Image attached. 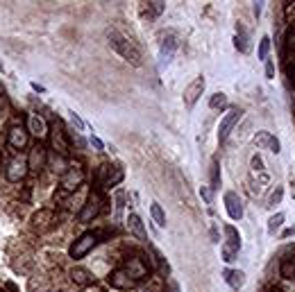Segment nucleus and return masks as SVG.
<instances>
[{
	"instance_id": "1",
	"label": "nucleus",
	"mask_w": 295,
	"mask_h": 292,
	"mask_svg": "<svg viewBox=\"0 0 295 292\" xmlns=\"http://www.w3.org/2000/svg\"><path fill=\"white\" fill-rule=\"evenodd\" d=\"M107 39H109V46H112L114 50L125 59V61H130L132 66H141L143 64L141 61V50H139L127 36H123L120 32H116V29H109V32H107Z\"/></svg>"
},
{
	"instance_id": "2",
	"label": "nucleus",
	"mask_w": 295,
	"mask_h": 292,
	"mask_svg": "<svg viewBox=\"0 0 295 292\" xmlns=\"http://www.w3.org/2000/svg\"><path fill=\"white\" fill-rule=\"evenodd\" d=\"M84 181V168L82 165H68V170H66L64 175H61V184H59V195L57 197H66V195H73L77 190V188L82 186Z\"/></svg>"
},
{
	"instance_id": "3",
	"label": "nucleus",
	"mask_w": 295,
	"mask_h": 292,
	"mask_svg": "<svg viewBox=\"0 0 295 292\" xmlns=\"http://www.w3.org/2000/svg\"><path fill=\"white\" fill-rule=\"evenodd\" d=\"M102 204H105V199H102L100 190H91V193L87 195V202L82 204V211H80V222H91L93 217L100 215V211H102Z\"/></svg>"
},
{
	"instance_id": "4",
	"label": "nucleus",
	"mask_w": 295,
	"mask_h": 292,
	"mask_svg": "<svg viewBox=\"0 0 295 292\" xmlns=\"http://www.w3.org/2000/svg\"><path fill=\"white\" fill-rule=\"evenodd\" d=\"M50 145H53V150L59 154V157H68V150H71V145H68V132L64 129V125L59 123V120H55L53 127H50Z\"/></svg>"
},
{
	"instance_id": "5",
	"label": "nucleus",
	"mask_w": 295,
	"mask_h": 292,
	"mask_svg": "<svg viewBox=\"0 0 295 292\" xmlns=\"http://www.w3.org/2000/svg\"><path fill=\"white\" fill-rule=\"evenodd\" d=\"M95 245H98V234L95 231H87L71 245V258H84Z\"/></svg>"
},
{
	"instance_id": "6",
	"label": "nucleus",
	"mask_w": 295,
	"mask_h": 292,
	"mask_svg": "<svg viewBox=\"0 0 295 292\" xmlns=\"http://www.w3.org/2000/svg\"><path fill=\"white\" fill-rule=\"evenodd\" d=\"M30 168H28V159L25 157H16L9 161L7 165V179L12 181V184H18V181H23L28 177Z\"/></svg>"
},
{
	"instance_id": "7",
	"label": "nucleus",
	"mask_w": 295,
	"mask_h": 292,
	"mask_svg": "<svg viewBox=\"0 0 295 292\" xmlns=\"http://www.w3.org/2000/svg\"><path fill=\"white\" fill-rule=\"evenodd\" d=\"M98 179H100V184H105V186H116V184L123 181V170L118 168V165L102 163L100 170H98Z\"/></svg>"
},
{
	"instance_id": "8",
	"label": "nucleus",
	"mask_w": 295,
	"mask_h": 292,
	"mask_svg": "<svg viewBox=\"0 0 295 292\" xmlns=\"http://www.w3.org/2000/svg\"><path fill=\"white\" fill-rule=\"evenodd\" d=\"M241 113H243V111H241V109H236V106L225 113V118L220 120V127H218V138H220V140H225L227 136L232 134V129H234L236 123L241 120Z\"/></svg>"
},
{
	"instance_id": "9",
	"label": "nucleus",
	"mask_w": 295,
	"mask_h": 292,
	"mask_svg": "<svg viewBox=\"0 0 295 292\" xmlns=\"http://www.w3.org/2000/svg\"><path fill=\"white\" fill-rule=\"evenodd\" d=\"M202 91H205V77H195L193 82L189 84V86L184 88V105L186 106H193L198 100H200Z\"/></svg>"
},
{
	"instance_id": "10",
	"label": "nucleus",
	"mask_w": 295,
	"mask_h": 292,
	"mask_svg": "<svg viewBox=\"0 0 295 292\" xmlns=\"http://www.w3.org/2000/svg\"><path fill=\"white\" fill-rule=\"evenodd\" d=\"M134 283H136V281L132 279L125 269H114L112 274H109V286L116 288V290H132Z\"/></svg>"
},
{
	"instance_id": "11",
	"label": "nucleus",
	"mask_w": 295,
	"mask_h": 292,
	"mask_svg": "<svg viewBox=\"0 0 295 292\" xmlns=\"http://www.w3.org/2000/svg\"><path fill=\"white\" fill-rule=\"evenodd\" d=\"M225 209H227V215L232 220H241L243 217V202L236 193H225Z\"/></svg>"
},
{
	"instance_id": "12",
	"label": "nucleus",
	"mask_w": 295,
	"mask_h": 292,
	"mask_svg": "<svg viewBox=\"0 0 295 292\" xmlns=\"http://www.w3.org/2000/svg\"><path fill=\"white\" fill-rule=\"evenodd\" d=\"M28 138H30V132L23 127V125L12 127L9 129V136H7V140H9V145H12L14 150H23V147L28 145Z\"/></svg>"
},
{
	"instance_id": "13",
	"label": "nucleus",
	"mask_w": 295,
	"mask_h": 292,
	"mask_svg": "<svg viewBox=\"0 0 295 292\" xmlns=\"http://www.w3.org/2000/svg\"><path fill=\"white\" fill-rule=\"evenodd\" d=\"M46 161H48L46 147L36 143V145L32 147V152H30V157H28V168H30V170H34V172H39V170H41L43 165H46Z\"/></svg>"
},
{
	"instance_id": "14",
	"label": "nucleus",
	"mask_w": 295,
	"mask_h": 292,
	"mask_svg": "<svg viewBox=\"0 0 295 292\" xmlns=\"http://www.w3.org/2000/svg\"><path fill=\"white\" fill-rule=\"evenodd\" d=\"M254 145L257 147H264V150H270V152L277 154L279 152V140L270 134V132H259L254 136Z\"/></svg>"
},
{
	"instance_id": "15",
	"label": "nucleus",
	"mask_w": 295,
	"mask_h": 292,
	"mask_svg": "<svg viewBox=\"0 0 295 292\" xmlns=\"http://www.w3.org/2000/svg\"><path fill=\"white\" fill-rule=\"evenodd\" d=\"M125 272L132 276V279H143V276H148V265L143 263V258L134 256L127 261V265H125Z\"/></svg>"
},
{
	"instance_id": "16",
	"label": "nucleus",
	"mask_w": 295,
	"mask_h": 292,
	"mask_svg": "<svg viewBox=\"0 0 295 292\" xmlns=\"http://www.w3.org/2000/svg\"><path fill=\"white\" fill-rule=\"evenodd\" d=\"M127 229H130V234L136 236L139 240H143L146 242L148 240V231H146V224H143V220L136 213H130L127 215Z\"/></svg>"
},
{
	"instance_id": "17",
	"label": "nucleus",
	"mask_w": 295,
	"mask_h": 292,
	"mask_svg": "<svg viewBox=\"0 0 295 292\" xmlns=\"http://www.w3.org/2000/svg\"><path fill=\"white\" fill-rule=\"evenodd\" d=\"M53 220H55L53 211L41 209L39 213H34V215H32V227H34L36 231H46V229L53 224Z\"/></svg>"
},
{
	"instance_id": "18",
	"label": "nucleus",
	"mask_w": 295,
	"mask_h": 292,
	"mask_svg": "<svg viewBox=\"0 0 295 292\" xmlns=\"http://www.w3.org/2000/svg\"><path fill=\"white\" fill-rule=\"evenodd\" d=\"M28 132H32V134H34L36 138H43V136L48 134L46 120H43L41 116H36V113H32V116H30V129H28Z\"/></svg>"
},
{
	"instance_id": "19",
	"label": "nucleus",
	"mask_w": 295,
	"mask_h": 292,
	"mask_svg": "<svg viewBox=\"0 0 295 292\" xmlns=\"http://www.w3.org/2000/svg\"><path fill=\"white\" fill-rule=\"evenodd\" d=\"M225 236H227L225 247H230V249H234V251L241 249V234H238L232 224H225Z\"/></svg>"
},
{
	"instance_id": "20",
	"label": "nucleus",
	"mask_w": 295,
	"mask_h": 292,
	"mask_svg": "<svg viewBox=\"0 0 295 292\" xmlns=\"http://www.w3.org/2000/svg\"><path fill=\"white\" fill-rule=\"evenodd\" d=\"M71 279H73V283H75V286L87 288L88 283L93 281V276H91V272H88V269H84V267H73L71 269Z\"/></svg>"
},
{
	"instance_id": "21",
	"label": "nucleus",
	"mask_w": 295,
	"mask_h": 292,
	"mask_svg": "<svg viewBox=\"0 0 295 292\" xmlns=\"http://www.w3.org/2000/svg\"><path fill=\"white\" fill-rule=\"evenodd\" d=\"M223 276L232 288H241L243 283H245V274H243L241 269H225Z\"/></svg>"
},
{
	"instance_id": "22",
	"label": "nucleus",
	"mask_w": 295,
	"mask_h": 292,
	"mask_svg": "<svg viewBox=\"0 0 295 292\" xmlns=\"http://www.w3.org/2000/svg\"><path fill=\"white\" fill-rule=\"evenodd\" d=\"M175 48H177V36H175V32H168V36L164 39V46H161V57L168 61V57L173 54Z\"/></svg>"
},
{
	"instance_id": "23",
	"label": "nucleus",
	"mask_w": 295,
	"mask_h": 292,
	"mask_svg": "<svg viewBox=\"0 0 295 292\" xmlns=\"http://www.w3.org/2000/svg\"><path fill=\"white\" fill-rule=\"evenodd\" d=\"M150 215H152V220L157 222V227H166V213H164V209H161L157 202L150 204Z\"/></svg>"
},
{
	"instance_id": "24",
	"label": "nucleus",
	"mask_w": 295,
	"mask_h": 292,
	"mask_svg": "<svg viewBox=\"0 0 295 292\" xmlns=\"http://www.w3.org/2000/svg\"><path fill=\"white\" fill-rule=\"evenodd\" d=\"M50 163H53V170L55 172H59V175H64L66 170H68V161H66L64 157H59V154L50 157Z\"/></svg>"
},
{
	"instance_id": "25",
	"label": "nucleus",
	"mask_w": 295,
	"mask_h": 292,
	"mask_svg": "<svg viewBox=\"0 0 295 292\" xmlns=\"http://www.w3.org/2000/svg\"><path fill=\"white\" fill-rule=\"evenodd\" d=\"M282 224H284V213H275V215L268 220V234L275 236V231H279Z\"/></svg>"
},
{
	"instance_id": "26",
	"label": "nucleus",
	"mask_w": 295,
	"mask_h": 292,
	"mask_svg": "<svg viewBox=\"0 0 295 292\" xmlns=\"http://www.w3.org/2000/svg\"><path fill=\"white\" fill-rule=\"evenodd\" d=\"M282 276L284 279H293L295 276V258H286L282 263Z\"/></svg>"
},
{
	"instance_id": "27",
	"label": "nucleus",
	"mask_w": 295,
	"mask_h": 292,
	"mask_svg": "<svg viewBox=\"0 0 295 292\" xmlns=\"http://www.w3.org/2000/svg\"><path fill=\"white\" fill-rule=\"evenodd\" d=\"M209 106H211V109H223V106H227V95L225 93H213L211 100H209Z\"/></svg>"
},
{
	"instance_id": "28",
	"label": "nucleus",
	"mask_w": 295,
	"mask_h": 292,
	"mask_svg": "<svg viewBox=\"0 0 295 292\" xmlns=\"http://www.w3.org/2000/svg\"><path fill=\"white\" fill-rule=\"evenodd\" d=\"M218 170H220L218 168V161L213 159V161H211V190L220 186V172H218Z\"/></svg>"
},
{
	"instance_id": "29",
	"label": "nucleus",
	"mask_w": 295,
	"mask_h": 292,
	"mask_svg": "<svg viewBox=\"0 0 295 292\" xmlns=\"http://www.w3.org/2000/svg\"><path fill=\"white\" fill-rule=\"evenodd\" d=\"M282 195H284V188L277 186L275 190H272V195L268 197V206H277L279 202H282Z\"/></svg>"
},
{
	"instance_id": "30",
	"label": "nucleus",
	"mask_w": 295,
	"mask_h": 292,
	"mask_svg": "<svg viewBox=\"0 0 295 292\" xmlns=\"http://www.w3.org/2000/svg\"><path fill=\"white\" fill-rule=\"evenodd\" d=\"M268 50H270V39L264 36L259 43V59H268Z\"/></svg>"
},
{
	"instance_id": "31",
	"label": "nucleus",
	"mask_w": 295,
	"mask_h": 292,
	"mask_svg": "<svg viewBox=\"0 0 295 292\" xmlns=\"http://www.w3.org/2000/svg\"><path fill=\"white\" fill-rule=\"evenodd\" d=\"M164 12V2H148V16H159Z\"/></svg>"
},
{
	"instance_id": "32",
	"label": "nucleus",
	"mask_w": 295,
	"mask_h": 292,
	"mask_svg": "<svg viewBox=\"0 0 295 292\" xmlns=\"http://www.w3.org/2000/svg\"><path fill=\"white\" fill-rule=\"evenodd\" d=\"M68 138H71L73 143H75V145L80 147V150H87V140H84L82 136L77 134V132H68Z\"/></svg>"
},
{
	"instance_id": "33",
	"label": "nucleus",
	"mask_w": 295,
	"mask_h": 292,
	"mask_svg": "<svg viewBox=\"0 0 295 292\" xmlns=\"http://www.w3.org/2000/svg\"><path fill=\"white\" fill-rule=\"evenodd\" d=\"M234 46H236V50H241V53H248V39L245 36H238L236 34V39H234Z\"/></svg>"
},
{
	"instance_id": "34",
	"label": "nucleus",
	"mask_w": 295,
	"mask_h": 292,
	"mask_svg": "<svg viewBox=\"0 0 295 292\" xmlns=\"http://www.w3.org/2000/svg\"><path fill=\"white\" fill-rule=\"evenodd\" d=\"M250 165H252L254 172H261V170H264V159H261L259 154H254V157L250 159Z\"/></svg>"
},
{
	"instance_id": "35",
	"label": "nucleus",
	"mask_w": 295,
	"mask_h": 292,
	"mask_svg": "<svg viewBox=\"0 0 295 292\" xmlns=\"http://www.w3.org/2000/svg\"><path fill=\"white\" fill-rule=\"evenodd\" d=\"M200 195H202V199H205L206 204H213V190H211V188L202 186V188H200Z\"/></svg>"
},
{
	"instance_id": "36",
	"label": "nucleus",
	"mask_w": 295,
	"mask_h": 292,
	"mask_svg": "<svg viewBox=\"0 0 295 292\" xmlns=\"http://www.w3.org/2000/svg\"><path fill=\"white\" fill-rule=\"evenodd\" d=\"M286 18H289V23H295V2L286 5Z\"/></svg>"
},
{
	"instance_id": "37",
	"label": "nucleus",
	"mask_w": 295,
	"mask_h": 292,
	"mask_svg": "<svg viewBox=\"0 0 295 292\" xmlns=\"http://www.w3.org/2000/svg\"><path fill=\"white\" fill-rule=\"evenodd\" d=\"M71 120H73V127H75L77 132H80V129H84V123L80 120V116H77L75 111H71Z\"/></svg>"
},
{
	"instance_id": "38",
	"label": "nucleus",
	"mask_w": 295,
	"mask_h": 292,
	"mask_svg": "<svg viewBox=\"0 0 295 292\" xmlns=\"http://www.w3.org/2000/svg\"><path fill=\"white\" fill-rule=\"evenodd\" d=\"M266 75H268V80H272V75H275V66H272V61H266Z\"/></svg>"
},
{
	"instance_id": "39",
	"label": "nucleus",
	"mask_w": 295,
	"mask_h": 292,
	"mask_svg": "<svg viewBox=\"0 0 295 292\" xmlns=\"http://www.w3.org/2000/svg\"><path fill=\"white\" fill-rule=\"evenodd\" d=\"M91 145H93L95 150H102V147H105V145H102V140L98 138V136H91Z\"/></svg>"
},
{
	"instance_id": "40",
	"label": "nucleus",
	"mask_w": 295,
	"mask_h": 292,
	"mask_svg": "<svg viewBox=\"0 0 295 292\" xmlns=\"http://www.w3.org/2000/svg\"><path fill=\"white\" fill-rule=\"evenodd\" d=\"M211 240L213 242H218V227H216V222L211 224Z\"/></svg>"
},
{
	"instance_id": "41",
	"label": "nucleus",
	"mask_w": 295,
	"mask_h": 292,
	"mask_svg": "<svg viewBox=\"0 0 295 292\" xmlns=\"http://www.w3.org/2000/svg\"><path fill=\"white\" fill-rule=\"evenodd\" d=\"M293 234H295V227H293V229H286V231H284L282 236H284V238H291V236H293Z\"/></svg>"
},
{
	"instance_id": "42",
	"label": "nucleus",
	"mask_w": 295,
	"mask_h": 292,
	"mask_svg": "<svg viewBox=\"0 0 295 292\" xmlns=\"http://www.w3.org/2000/svg\"><path fill=\"white\" fill-rule=\"evenodd\" d=\"M261 5H264V2H257V5H254V16H259L261 14Z\"/></svg>"
},
{
	"instance_id": "43",
	"label": "nucleus",
	"mask_w": 295,
	"mask_h": 292,
	"mask_svg": "<svg viewBox=\"0 0 295 292\" xmlns=\"http://www.w3.org/2000/svg\"><path fill=\"white\" fill-rule=\"evenodd\" d=\"M171 292H179V286H177V281H171Z\"/></svg>"
},
{
	"instance_id": "44",
	"label": "nucleus",
	"mask_w": 295,
	"mask_h": 292,
	"mask_svg": "<svg viewBox=\"0 0 295 292\" xmlns=\"http://www.w3.org/2000/svg\"><path fill=\"white\" fill-rule=\"evenodd\" d=\"M293 82H295V68H293Z\"/></svg>"
}]
</instances>
